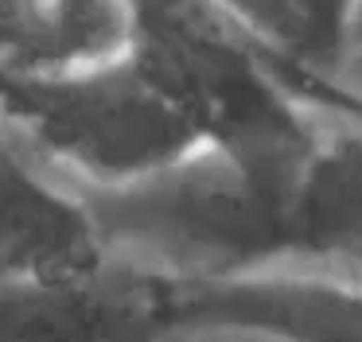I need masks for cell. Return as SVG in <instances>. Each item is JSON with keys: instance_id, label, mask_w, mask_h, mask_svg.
Returning <instances> with one entry per match:
<instances>
[{"instance_id": "6da1fadb", "label": "cell", "mask_w": 362, "mask_h": 342, "mask_svg": "<svg viewBox=\"0 0 362 342\" xmlns=\"http://www.w3.org/2000/svg\"><path fill=\"white\" fill-rule=\"evenodd\" d=\"M292 98V78L214 0H129V35L110 59L0 74V140L59 187H113Z\"/></svg>"}, {"instance_id": "7a4b0ae2", "label": "cell", "mask_w": 362, "mask_h": 342, "mask_svg": "<svg viewBox=\"0 0 362 342\" xmlns=\"http://www.w3.org/2000/svg\"><path fill=\"white\" fill-rule=\"evenodd\" d=\"M308 140V105L296 93L288 109L222 132L141 179L55 187L78 206L105 261L175 292L292 256Z\"/></svg>"}, {"instance_id": "3957f363", "label": "cell", "mask_w": 362, "mask_h": 342, "mask_svg": "<svg viewBox=\"0 0 362 342\" xmlns=\"http://www.w3.org/2000/svg\"><path fill=\"white\" fill-rule=\"evenodd\" d=\"M168 292L113 261L0 276V342H152Z\"/></svg>"}, {"instance_id": "277c9868", "label": "cell", "mask_w": 362, "mask_h": 342, "mask_svg": "<svg viewBox=\"0 0 362 342\" xmlns=\"http://www.w3.org/2000/svg\"><path fill=\"white\" fill-rule=\"evenodd\" d=\"M168 319H206L269 331L292 342H362V284L284 256L242 276L168 292Z\"/></svg>"}, {"instance_id": "5b68a950", "label": "cell", "mask_w": 362, "mask_h": 342, "mask_svg": "<svg viewBox=\"0 0 362 342\" xmlns=\"http://www.w3.org/2000/svg\"><path fill=\"white\" fill-rule=\"evenodd\" d=\"M304 105L312 140L296 187L292 256L362 284V117L312 98Z\"/></svg>"}, {"instance_id": "8992f818", "label": "cell", "mask_w": 362, "mask_h": 342, "mask_svg": "<svg viewBox=\"0 0 362 342\" xmlns=\"http://www.w3.org/2000/svg\"><path fill=\"white\" fill-rule=\"evenodd\" d=\"M129 35V0H0V74H66Z\"/></svg>"}, {"instance_id": "52a82bcc", "label": "cell", "mask_w": 362, "mask_h": 342, "mask_svg": "<svg viewBox=\"0 0 362 342\" xmlns=\"http://www.w3.org/2000/svg\"><path fill=\"white\" fill-rule=\"evenodd\" d=\"M105 261L78 206L0 140V276Z\"/></svg>"}, {"instance_id": "ba28073f", "label": "cell", "mask_w": 362, "mask_h": 342, "mask_svg": "<svg viewBox=\"0 0 362 342\" xmlns=\"http://www.w3.org/2000/svg\"><path fill=\"white\" fill-rule=\"evenodd\" d=\"M296 90L315 86L351 39L358 0H214Z\"/></svg>"}, {"instance_id": "9c48e42d", "label": "cell", "mask_w": 362, "mask_h": 342, "mask_svg": "<svg viewBox=\"0 0 362 342\" xmlns=\"http://www.w3.org/2000/svg\"><path fill=\"white\" fill-rule=\"evenodd\" d=\"M300 93L320 101V105L339 109V113L362 117V0H358V12H354V23H351V39H346L343 54L335 59V66L315 86H308Z\"/></svg>"}, {"instance_id": "30bf717a", "label": "cell", "mask_w": 362, "mask_h": 342, "mask_svg": "<svg viewBox=\"0 0 362 342\" xmlns=\"http://www.w3.org/2000/svg\"><path fill=\"white\" fill-rule=\"evenodd\" d=\"M152 342H292L269 331L253 326H234V323H206V319H168Z\"/></svg>"}]
</instances>
